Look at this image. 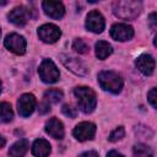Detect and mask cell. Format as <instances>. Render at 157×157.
Masks as SVG:
<instances>
[{
  "mask_svg": "<svg viewBox=\"0 0 157 157\" xmlns=\"http://www.w3.org/2000/svg\"><path fill=\"white\" fill-rule=\"evenodd\" d=\"M141 2L134 0H118L113 2V12L123 20H134L141 11Z\"/></svg>",
  "mask_w": 157,
  "mask_h": 157,
  "instance_id": "6da1fadb",
  "label": "cell"
},
{
  "mask_svg": "<svg viewBox=\"0 0 157 157\" xmlns=\"http://www.w3.org/2000/svg\"><path fill=\"white\" fill-rule=\"evenodd\" d=\"M74 93L77 98L78 108L83 113L88 114L94 110L96 104H97V98H96V93L93 92V90H91L90 87L81 86V87H76L74 90Z\"/></svg>",
  "mask_w": 157,
  "mask_h": 157,
  "instance_id": "7a4b0ae2",
  "label": "cell"
},
{
  "mask_svg": "<svg viewBox=\"0 0 157 157\" xmlns=\"http://www.w3.org/2000/svg\"><path fill=\"white\" fill-rule=\"evenodd\" d=\"M98 82L104 91L118 94L123 88V78L118 72L102 71L98 74Z\"/></svg>",
  "mask_w": 157,
  "mask_h": 157,
  "instance_id": "3957f363",
  "label": "cell"
},
{
  "mask_svg": "<svg viewBox=\"0 0 157 157\" xmlns=\"http://www.w3.org/2000/svg\"><path fill=\"white\" fill-rule=\"evenodd\" d=\"M38 74L42 81L45 83H54L59 80V76H60L56 65L50 59H44L42 61L38 69Z\"/></svg>",
  "mask_w": 157,
  "mask_h": 157,
  "instance_id": "277c9868",
  "label": "cell"
},
{
  "mask_svg": "<svg viewBox=\"0 0 157 157\" xmlns=\"http://www.w3.org/2000/svg\"><path fill=\"white\" fill-rule=\"evenodd\" d=\"M4 44L10 52H12L15 54L22 55L26 52V39L17 33L7 34L4 40Z\"/></svg>",
  "mask_w": 157,
  "mask_h": 157,
  "instance_id": "5b68a950",
  "label": "cell"
},
{
  "mask_svg": "<svg viewBox=\"0 0 157 157\" xmlns=\"http://www.w3.org/2000/svg\"><path fill=\"white\" fill-rule=\"evenodd\" d=\"M72 134H74L75 139L78 141L92 140L96 134V125L90 121H82L75 126Z\"/></svg>",
  "mask_w": 157,
  "mask_h": 157,
  "instance_id": "8992f818",
  "label": "cell"
},
{
  "mask_svg": "<svg viewBox=\"0 0 157 157\" xmlns=\"http://www.w3.org/2000/svg\"><path fill=\"white\" fill-rule=\"evenodd\" d=\"M38 36L45 43H55L60 38L61 32L58 26L53 23H45L38 28Z\"/></svg>",
  "mask_w": 157,
  "mask_h": 157,
  "instance_id": "52a82bcc",
  "label": "cell"
},
{
  "mask_svg": "<svg viewBox=\"0 0 157 157\" xmlns=\"http://www.w3.org/2000/svg\"><path fill=\"white\" fill-rule=\"evenodd\" d=\"M36 108V98L31 93L22 94L17 101V110L21 117H29Z\"/></svg>",
  "mask_w": 157,
  "mask_h": 157,
  "instance_id": "ba28073f",
  "label": "cell"
},
{
  "mask_svg": "<svg viewBox=\"0 0 157 157\" xmlns=\"http://www.w3.org/2000/svg\"><path fill=\"white\" fill-rule=\"evenodd\" d=\"M110 36L115 40L125 42V40H129L132 38L134 29L131 26H129L126 23H115L110 28Z\"/></svg>",
  "mask_w": 157,
  "mask_h": 157,
  "instance_id": "9c48e42d",
  "label": "cell"
},
{
  "mask_svg": "<svg viewBox=\"0 0 157 157\" xmlns=\"http://www.w3.org/2000/svg\"><path fill=\"white\" fill-rule=\"evenodd\" d=\"M60 58H61L63 64H64L71 72H74L75 75L85 76V75L88 72L87 66H86L85 63L81 61L80 59L74 58V56H67V55H61Z\"/></svg>",
  "mask_w": 157,
  "mask_h": 157,
  "instance_id": "30bf717a",
  "label": "cell"
},
{
  "mask_svg": "<svg viewBox=\"0 0 157 157\" xmlns=\"http://www.w3.org/2000/svg\"><path fill=\"white\" fill-rule=\"evenodd\" d=\"M104 26H105L104 18L101 15V12H98L97 10H93V11H91L87 15V18H86V28L88 31L94 32V33H101L104 29Z\"/></svg>",
  "mask_w": 157,
  "mask_h": 157,
  "instance_id": "8fae6325",
  "label": "cell"
},
{
  "mask_svg": "<svg viewBox=\"0 0 157 157\" xmlns=\"http://www.w3.org/2000/svg\"><path fill=\"white\" fill-rule=\"evenodd\" d=\"M7 17H9V21L16 26H25L29 20L31 13H29V10L26 9L25 6H17L9 12Z\"/></svg>",
  "mask_w": 157,
  "mask_h": 157,
  "instance_id": "7c38bea8",
  "label": "cell"
},
{
  "mask_svg": "<svg viewBox=\"0 0 157 157\" xmlns=\"http://www.w3.org/2000/svg\"><path fill=\"white\" fill-rule=\"evenodd\" d=\"M42 6H43V10H44L45 15L54 18V20H59L64 16L65 9H64L63 2H60V1L47 0V1H43Z\"/></svg>",
  "mask_w": 157,
  "mask_h": 157,
  "instance_id": "4fadbf2b",
  "label": "cell"
},
{
  "mask_svg": "<svg viewBox=\"0 0 157 157\" xmlns=\"http://www.w3.org/2000/svg\"><path fill=\"white\" fill-rule=\"evenodd\" d=\"M137 69L145 75V76H150L152 75L153 70H155V59L148 55V54H144V55H140L136 61H135Z\"/></svg>",
  "mask_w": 157,
  "mask_h": 157,
  "instance_id": "5bb4252c",
  "label": "cell"
},
{
  "mask_svg": "<svg viewBox=\"0 0 157 157\" xmlns=\"http://www.w3.org/2000/svg\"><path fill=\"white\" fill-rule=\"evenodd\" d=\"M45 131L54 139H63L64 137V125L63 123L56 119V118H52L47 121L45 124Z\"/></svg>",
  "mask_w": 157,
  "mask_h": 157,
  "instance_id": "9a60e30c",
  "label": "cell"
},
{
  "mask_svg": "<svg viewBox=\"0 0 157 157\" xmlns=\"http://www.w3.org/2000/svg\"><path fill=\"white\" fill-rule=\"evenodd\" d=\"M50 144L44 139H38L33 142L32 153L36 157H47L50 153Z\"/></svg>",
  "mask_w": 157,
  "mask_h": 157,
  "instance_id": "2e32d148",
  "label": "cell"
},
{
  "mask_svg": "<svg viewBox=\"0 0 157 157\" xmlns=\"http://www.w3.org/2000/svg\"><path fill=\"white\" fill-rule=\"evenodd\" d=\"M28 150V141L26 139H21L16 141L9 150V155L11 157H23Z\"/></svg>",
  "mask_w": 157,
  "mask_h": 157,
  "instance_id": "e0dca14e",
  "label": "cell"
},
{
  "mask_svg": "<svg viewBox=\"0 0 157 157\" xmlns=\"http://www.w3.org/2000/svg\"><path fill=\"white\" fill-rule=\"evenodd\" d=\"M113 49H112V45L108 43V42H104V40H98L96 43V55L98 59L103 60L105 58H108L110 54H112Z\"/></svg>",
  "mask_w": 157,
  "mask_h": 157,
  "instance_id": "ac0fdd59",
  "label": "cell"
},
{
  "mask_svg": "<svg viewBox=\"0 0 157 157\" xmlns=\"http://www.w3.org/2000/svg\"><path fill=\"white\" fill-rule=\"evenodd\" d=\"M63 96L64 94H63V92L60 90L52 88V90H49V91L45 92V94H44V102H47L48 104L49 103H58V102H60L63 99Z\"/></svg>",
  "mask_w": 157,
  "mask_h": 157,
  "instance_id": "d6986e66",
  "label": "cell"
},
{
  "mask_svg": "<svg viewBox=\"0 0 157 157\" xmlns=\"http://www.w3.org/2000/svg\"><path fill=\"white\" fill-rule=\"evenodd\" d=\"M152 150L147 145L144 144H137L134 146V153L132 157H152Z\"/></svg>",
  "mask_w": 157,
  "mask_h": 157,
  "instance_id": "ffe728a7",
  "label": "cell"
},
{
  "mask_svg": "<svg viewBox=\"0 0 157 157\" xmlns=\"http://www.w3.org/2000/svg\"><path fill=\"white\" fill-rule=\"evenodd\" d=\"M12 117H13V113H12L11 104L6 102H0V120L7 123L12 119Z\"/></svg>",
  "mask_w": 157,
  "mask_h": 157,
  "instance_id": "44dd1931",
  "label": "cell"
},
{
  "mask_svg": "<svg viewBox=\"0 0 157 157\" xmlns=\"http://www.w3.org/2000/svg\"><path fill=\"white\" fill-rule=\"evenodd\" d=\"M72 49L75 52H77L78 54H86L88 52V45L86 44V42L81 38H76L72 43Z\"/></svg>",
  "mask_w": 157,
  "mask_h": 157,
  "instance_id": "7402d4cb",
  "label": "cell"
},
{
  "mask_svg": "<svg viewBox=\"0 0 157 157\" xmlns=\"http://www.w3.org/2000/svg\"><path fill=\"white\" fill-rule=\"evenodd\" d=\"M124 134H125V130H124V128L123 126H118L117 129H114L110 134H109V141H112V142H115V141H119L120 139H123L124 137Z\"/></svg>",
  "mask_w": 157,
  "mask_h": 157,
  "instance_id": "603a6c76",
  "label": "cell"
},
{
  "mask_svg": "<svg viewBox=\"0 0 157 157\" xmlns=\"http://www.w3.org/2000/svg\"><path fill=\"white\" fill-rule=\"evenodd\" d=\"M63 113H64V115H66V117H69V118H76V115H77V109L74 108V107L70 105V104H65V105H63Z\"/></svg>",
  "mask_w": 157,
  "mask_h": 157,
  "instance_id": "cb8c5ba5",
  "label": "cell"
},
{
  "mask_svg": "<svg viewBox=\"0 0 157 157\" xmlns=\"http://www.w3.org/2000/svg\"><path fill=\"white\" fill-rule=\"evenodd\" d=\"M147 98H148L150 104H151L153 108H156V88H155V87L147 93Z\"/></svg>",
  "mask_w": 157,
  "mask_h": 157,
  "instance_id": "d4e9b609",
  "label": "cell"
},
{
  "mask_svg": "<svg viewBox=\"0 0 157 157\" xmlns=\"http://www.w3.org/2000/svg\"><path fill=\"white\" fill-rule=\"evenodd\" d=\"M156 12H152L151 15H150V26H151V28H152V31H156V28H157V25H156Z\"/></svg>",
  "mask_w": 157,
  "mask_h": 157,
  "instance_id": "484cf974",
  "label": "cell"
},
{
  "mask_svg": "<svg viewBox=\"0 0 157 157\" xmlns=\"http://www.w3.org/2000/svg\"><path fill=\"white\" fill-rule=\"evenodd\" d=\"M50 110V107H49V104L47 103V102H43L40 105H39V113L40 114H45L47 112H49Z\"/></svg>",
  "mask_w": 157,
  "mask_h": 157,
  "instance_id": "4316f807",
  "label": "cell"
},
{
  "mask_svg": "<svg viewBox=\"0 0 157 157\" xmlns=\"http://www.w3.org/2000/svg\"><path fill=\"white\" fill-rule=\"evenodd\" d=\"M78 157H98V153L96 151H86V152H82Z\"/></svg>",
  "mask_w": 157,
  "mask_h": 157,
  "instance_id": "83f0119b",
  "label": "cell"
},
{
  "mask_svg": "<svg viewBox=\"0 0 157 157\" xmlns=\"http://www.w3.org/2000/svg\"><path fill=\"white\" fill-rule=\"evenodd\" d=\"M107 157H124V156H123L121 153L117 152V151H110V152H108Z\"/></svg>",
  "mask_w": 157,
  "mask_h": 157,
  "instance_id": "f1b7e54d",
  "label": "cell"
},
{
  "mask_svg": "<svg viewBox=\"0 0 157 157\" xmlns=\"http://www.w3.org/2000/svg\"><path fill=\"white\" fill-rule=\"evenodd\" d=\"M5 142H6V141H5V139H4V137L0 135V148L5 146Z\"/></svg>",
  "mask_w": 157,
  "mask_h": 157,
  "instance_id": "f546056e",
  "label": "cell"
},
{
  "mask_svg": "<svg viewBox=\"0 0 157 157\" xmlns=\"http://www.w3.org/2000/svg\"><path fill=\"white\" fill-rule=\"evenodd\" d=\"M6 4H7L6 1H0V5H6Z\"/></svg>",
  "mask_w": 157,
  "mask_h": 157,
  "instance_id": "4dcf8cb0",
  "label": "cell"
},
{
  "mask_svg": "<svg viewBox=\"0 0 157 157\" xmlns=\"http://www.w3.org/2000/svg\"><path fill=\"white\" fill-rule=\"evenodd\" d=\"M0 92H1V81H0Z\"/></svg>",
  "mask_w": 157,
  "mask_h": 157,
  "instance_id": "1f68e13d",
  "label": "cell"
},
{
  "mask_svg": "<svg viewBox=\"0 0 157 157\" xmlns=\"http://www.w3.org/2000/svg\"><path fill=\"white\" fill-rule=\"evenodd\" d=\"M0 36H1V29H0Z\"/></svg>",
  "mask_w": 157,
  "mask_h": 157,
  "instance_id": "d6a6232c",
  "label": "cell"
}]
</instances>
